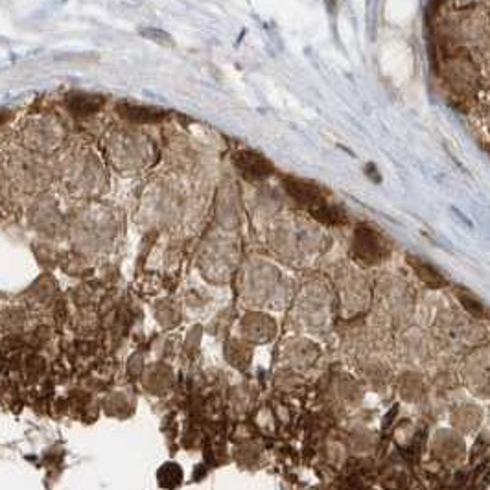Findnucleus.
I'll return each mask as SVG.
<instances>
[{
    "label": "nucleus",
    "instance_id": "obj_1",
    "mask_svg": "<svg viewBox=\"0 0 490 490\" xmlns=\"http://www.w3.org/2000/svg\"><path fill=\"white\" fill-rule=\"evenodd\" d=\"M354 253L359 260H364L367 264H378L386 258L387 247L384 243V238L370 227H358L354 232Z\"/></svg>",
    "mask_w": 490,
    "mask_h": 490
},
{
    "label": "nucleus",
    "instance_id": "obj_2",
    "mask_svg": "<svg viewBox=\"0 0 490 490\" xmlns=\"http://www.w3.org/2000/svg\"><path fill=\"white\" fill-rule=\"evenodd\" d=\"M284 188H286L288 196L299 203L304 209H308L310 212L315 210L317 207L325 203L326 198L323 190H321L315 182L306 181V179H299V177H286L284 179Z\"/></svg>",
    "mask_w": 490,
    "mask_h": 490
},
{
    "label": "nucleus",
    "instance_id": "obj_3",
    "mask_svg": "<svg viewBox=\"0 0 490 490\" xmlns=\"http://www.w3.org/2000/svg\"><path fill=\"white\" fill-rule=\"evenodd\" d=\"M234 164L247 181H264L273 173V164L270 160L265 159L264 155L251 151V149L236 151L234 153Z\"/></svg>",
    "mask_w": 490,
    "mask_h": 490
},
{
    "label": "nucleus",
    "instance_id": "obj_4",
    "mask_svg": "<svg viewBox=\"0 0 490 490\" xmlns=\"http://www.w3.org/2000/svg\"><path fill=\"white\" fill-rule=\"evenodd\" d=\"M118 113H120L126 120L140 122V124H155V122H160L166 116L164 111L155 109V107H148V105H137V104L118 105Z\"/></svg>",
    "mask_w": 490,
    "mask_h": 490
},
{
    "label": "nucleus",
    "instance_id": "obj_5",
    "mask_svg": "<svg viewBox=\"0 0 490 490\" xmlns=\"http://www.w3.org/2000/svg\"><path fill=\"white\" fill-rule=\"evenodd\" d=\"M102 105H104V100L98 98V96H93V94L76 93L66 98V107L76 116L94 115Z\"/></svg>",
    "mask_w": 490,
    "mask_h": 490
},
{
    "label": "nucleus",
    "instance_id": "obj_6",
    "mask_svg": "<svg viewBox=\"0 0 490 490\" xmlns=\"http://www.w3.org/2000/svg\"><path fill=\"white\" fill-rule=\"evenodd\" d=\"M409 264H411V267H413V271L417 273V276H419L420 281L426 282L428 286H433V288H441L446 284V279L439 273V271L433 267L431 264H428V262H424V260L420 258H415V256H409Z\"/></svg>",
    "mask_w": 490,
    "mask_h": 490
},
{
    "label": "nucleus",
    "instance_id": "obj_7",
    "mask_svg": "<svg viewBox=\"0 0 490 490\" xmlns=\"http://www.w3.org/2000/svg\"><path fill=\"white\" fill-rule=\"evenodd\" d=\"M182 470L179 464L168 463L159 470V485L166 487V489H173L181 483Z\"/></svg>",
    "mask_w": 490,
    "mask_h": 490
},
{
    "label": "nucleus",
    "instance_id": "obj_8",
    "mask_svg": "<svg viewBox=\"0 0 490 490\" xmlns=\"http://www.w3.org/2000/svg\"><path fill=\"white\" fill-rule=\"evenodd\" d=\"M459 301H461V304H463L464 308L469 310L470 314L475 315V317H483V314H485V308H483V304L478 301V299H474L472 295H467V293H459Z\"/></svg>",
    "mask_w": 490,
    "mask_h": 490
},
{
    "label": "nucleus",
    "instance_id": "obj_9",
    "mask_svg": "<svg viewBox=\"0 0 490 490\" xmlns=\"http://www.w3.org/2000/svg\"><path fill=\"white\" fill-rule=\"evenodd\" d=\"M146 39H149V41H153V43L157 44H168L170 46L171 44V37L168 35L166 32H160V30H157V28H148V30H142L140 32Z\"/></svg>",
    "mask_w": 490,
    "mask_h": 490
},
{
    "label": "nucleus",
    "instance_id": "obj_10",
    "mask_svg": "<svg viewBox=\"0 0 490 490\" xmlns=\"http://www.w3.org/2000/svg\"><path fill=\"white\" fill-rule=\"evenodd\" d=\"M326 2H330V6H334L337 2V0H326Z\"/></svg>",
    "mask_w": 490,
    "mask_h": 490
}]
</instances>
